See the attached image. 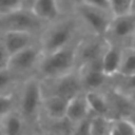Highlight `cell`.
Masks as SVG:
<instances>
[{
    "label": "cell",
    "instance_id": "cell-1",
    "mask_svg": "<svg viewBox=\"0 0 135 135\" xmlns=\"http://www.w3.org/2000/svg\"><path fill=\"white\" fill-rule=\"evenodd\" d=\"M85 33L72 11L65 12L56 21L48 23L40 35V46L43 54L66 48L76 43Z\"/></svg>",
    "mask_w": 135,
    "mask_h": 135
},
{
    "label": "cell",
    "instance_id": "cell-2",
    "mask_svg": "<svg viewBox=\"0 0 135 135\" xmlns=\"http://www.w3.org/2000/svg\"><path fill=\"white\" fill-rule=\"evenodd\" d=\"M43 91L41 79L30 76L17 89V111L26 122L29 129H37L41 120Z\"/></svg>",
    "mask_w": 135,
    "mask_h": 135
},
{
    "label": "cell",
    "instance_id": "cell-3",
    "mask_svg": "<svg viewBox=\"0 0 135 135\" xmlns=\"http://www.w3.org/2000/svg\"><path fill=\"white\" fill-rule=\"evenodd\" d=\"M76 43L66 48L43 54L36 76L41 80L53 79L76 69Z\"/></svg>",
    "mask_w": 135,
    "mask_h": 135
},
{
    "label": "cell",
    "instance_id": "cell-4",
    "mask_svg": "<svg viewBox=\"0 0 135 135\" xmlns=\"http://www.w3.org/2000/svg\"><path fill=\"white\" fill-rule=\"evenodd\" d=\"M69 11H72V13L75 16L85 33L97 36L105 35L114 18L111 11L79 1H72Z\"/></svg>",
    "mask_w": 135,
    "mask_h": 135
},
{
    "label": "cell",
    "instance_id": "cell-5",
    "mask_svg": "<svg viewBox=\"0 0 135 135\" xmlns=\"http://www.w3.org/2000/svg\"><path fill=\"white\" fill-rule=\"evenodd\" d=\"M46 26L47 23L41 21L28 7L19 8L6 15H0V33L8 31H26L41 35Z\"/></svg>",
    "mask_w": 135,
    "mask_h": 135
},
{
    "label": "cell",
    "instance_id": "cell-6",
    "mask_svg": "<svg viewBox=\"0 0 135 135\" xmlns=\"http://www.w3.org/2000/svg\"><path fill=\"white\" fill-rule=\"evenodd\" d=\"M41 83L43 97L57 96V97H62L69 100L84 91L78 69L69 72L65 75L57 76V78L41 80Z\"/></svg>",
    "mask_w": 135,
    "mask_h": 135
},
{
    "label": "cell",
    "instance_id": "cell-7",
    "mask_svg": "<svg viewBox=\"0 0 135 135\" xmlns=\"http://www.w3.org/2000/svg\"><path fill=\"white\" fill-rule=\"evenodd\" d=\"M42 56H43V50L40 43L33 44L29 48L11 55L8 68L17 78L23 81L30 76H36Z\"/></svg>",
    "mask_w": 135,
    "mask_h": 135
},
{
    "label": "cell",
    "instance_id": "cell-8",
    "mask_svg": "<svg viewBox=\"0 0 135 135\" xmlns=\"http://www.w3.org/2000/svg\"><path fill=\"white\" fill-rule=\"evenodd\" d=\"M109 42L104 36L84 33L79 41L76 42V69L87 64L100 61L103 59Z\"/></svg>",
    "mask_w": 135,
    "mask_h": 135
},
{
    "label": "cell",
    "instance_id": "cell-9",
    "mask_svg": "<svg viewBox=\"0 0 135 135\" xmlns=\"http://www.w3.org/2000/svg\"><path fill=\"white\" fill-rule=\"evenodd\" d=\"M109 43L130 46L135 37V13L129 12L121 16H114L109 28L104 35Z\"/></svg>",
    "mask_w": 135,
    "mask_h": 135
},
{
    "label": "cell",
    "instance_id": "cell-10",
    "mask_svg": "<svg viewBox=\"0 0 135 135\" xmlns=\"http://www.w3.org/2000/svg\"><path fill=\"white\" fill-rule=\"evenodd\" d=\"M84 91H104L110 87L111 78L103 71L102 60L78 68Z\"/></svg>",
    "mask_w": 135,
    "mask_h": 135
},
{
    "label": "cell",
    "instance_id": "cell-11",
    "mask_svg": "<svg viewBox=\"0 0 135 135\" xmlns=\"http://www.w3.org/2000/svg\"><path fill=\"white\" fill-rule=\"evenodd\" d=\"M0 37L10 55L40 43V35L26 31H8L0 33Z\"/></svg>",
    "mask_w": 135,
    "mask_h": 135
},
{
    "label": "cell",
    "instance_id": "cell-12",
    "mask_svg": "<svg viewBox=\"0 0 135 135\" xmlns=\"http://www.w3.org/2000/svg\"><path fill=\"white\" fill-rule=\"evenodd\" d=\"M30 10L44 23H51L67 11L64 10V0H35Z\"/></svg>",
    "mask_w": 135,
    "mask_h": 135
},
{
    "label": "cell",
    "instance_id": "cell-13",
    "mask_svg": "<svg viewBox=\"0 0 135 135\" xmlns=\"http://www.w3.org/2000/svg\"><path fill=\"white\" fill-rule=\"evenodd\" d=\"M68 102V99L57 97V96H46V97H43L41 120L59 121L65 118L67 115Z\"/></svg>",
    "mask_w": 135,
    "mask_h": 135
},
{
    "label": "cell",
    "instance_id": "cell-14",
    "mask_svg": "<svg viewBox=\"0 0 135 135\" xmlns=\"http://www.w3.org/2000/svg\"><path fill=\"white\" fill-rule=\"evenodd\" d=\"M107 90H104V91H85V92H86V97L87 100H89L91 115L103 116V117L114 120V112H112L111 103H110Z\"/></svg>",
    "mask_w": 135,
    "mask_h": 135
},
{
    "label": "cell",
    "instance_id": "cell-15",
    "mask_svg": "<svg viewBox=\"0 0 135 135\" xmlns=\"http://www.w3.org/2000/svg\"><path fill=\"white\" fill-rule=\"evenodd\" d=\"M124 48L126 47L121 46V44L109 43L104 55H103L102 59L103 71L110 78H114V76H116L120 73Z\"/></svg>",
    "mask_w": 135,
    "mask_h": 135
},
{
    "label": "cell",
    "instance_id": "cell-16",
    "mask_svg": "<svg viewBox=\"0 0 135 135\" xmlns=\"http://www.w3.org/2000/svg\"><path fill=\"white\" fill-rule=\"evenodd\" d=\"M91 110H90L89 100L86 97V92L83 91L81 93L76 94L75 97L69 99L68 107H67V115L66 117L72 123L76 124L79 122L87 120L91 117Z\"/></svg>",
    "mask_w": 135,
    "mask_h": 135
},
{
    "label": "cell",
    "instance_id": "cell-17",
    "mask_svg": "<svg viewBox=\"0 0 135 135\" xmlns=\"http://www.w3.org/2000/svg\"><path fill=\"white\" fill-rule=\"evenodd\" d=\"M0 127L3 129L4 135H26L29 132L28 124L17 110L1 118Z\"/></svg>",
    "mask_w": 135,
    "mask_h": 135
},
{
    "label": "cell",
    "instance_id": "cell-18",
    "mask_svg": "<svg viewBox=\"0 0 135 135\" xmlns=\"http://www.w3.org/2000/svg\"><path fill=\"white\" fill-rule=\"evenodd\" d=\"M21 83L22 80L17 78L10 68L0 69V94L16 92Z\"/></svg>",
    "mask_w": 135,
    "mask_h": 135
},
{
    "label": "cell",
    "instance_id": "cell-19",
    "mask_svg": "<svg viewBox=\"0 0 135 135\" xmlns=\"http://www.w3.org/2000/svg\"><path fill=\"white\" fill-rule=\"evenodd\" d=\"M135 74V47L128 46L124 48L122 65L117 75H134Z\"/></svg>",
    "mask_w": 135,
    "mask_h": 135
},
{
    "label": "cell",
    "instance_id": "cell-20",
    "mask_svg": "<svg viewBox=\"0 0 135 135\" xmlns=\"http://www.w3.org/2000/svg\"><path fill=\"white\" fill-rule=\"evenodd\" d=\"M112 128V120L103 116H91V134L108 135Z\"/></svg>",
    "mask_w": 135,
    "mask_h": 135
},
{
    "label": "cell",
    "instance_id": "cell-21",
    "mask_svg": "<svg viewBox=\"0 0 135 135\" xmlns=\"http://www.w3.org/2000/svg\"><path fill=\"white\" fill-rule=\"evenodd\" d=\"M15 110H17V91L0 94V120Z\"/></svg>",
    "mask_w": 135,
    "mask_h": 135
},
{
    "label": "cell",
    "instance_id": "cell-22",
    "mask_svg": "<svg viewBox=\"0 0 135 135\" xmlns=\"http://www.w3.org/2000/svg\"><path fill=\"white\" fill-rule=\"evenodd\" d=\"M134 0H109L110 10L114 16H121L132 12Z\"/></svg>",
    "mask_w": 135,
    "mask_h": 135
},
{
    "label": "cell",
    "instance_id": "cell-23",
    "mask_svg": "<svg viewBox=\"0 0 135 135\" xmlns=\"http://www.w3.org/2000/svg\"><path fill=\"white\" fill-rule=\"evenodd\" d=\"M112 127L121 133L122 135H134L135 127L129 118L127 117H117L112 120Z\"/></svg>",
    "mask_w": 135,
    "mask_h": 135
},
{
    "label": "cell",
    "instance_id": "cell-24",
    "mask_svg": "<svg viewBox=\"0 0 135 135\" xmlns=\"http://www.w3.org/2000/svg\"><path fill=\"white\" fill-rule=\"evenodd\" d=\"M23 7H25L24 0H0V15H6Z\"/></svg>",
    "mask_w": 135,
    "mask_h": 135
},
{
    "label": "cell",
    "instance_id": "cell-25",
    "mask_svg": "<svg viewBox=\"0 0 135 135\" xmlns=\"http://www.w3.org/2000/svg\"><path fill=\"white\" fill-rule=\"evenodd\" d=\"M72 135H92L91 134V117L83 122L76 123L74 126V129L72 132Z\"/></svg>",
    "mask_w": 135,
    "mask_h": 135
},
{
    "label": "cell",
    "instance_id": "cell-26",
    "mask_svg": "<svg viewBox=\"0 0 135 135\" xmlns=\"http://www.w3.org/2000/svg\"><path fill=\"white\" fill-rule=\"evenodd\" d=\"M10 59H11L10 53L7 51L6 47L4 46L3 40H1V37H0V69L8 68Z\"/></svg>",
    "mask_w": 135,
    "mask_h": 135
},
{
    "label": "cell",
    "instance_id": "cell-27",
    "mask_svg": "<svg viewBox=\"0 0 135 135\" xmlns=\"http://www.w3.org/2000/svg\"><path fill=\"white\" fill-rule=\"evenodd\" d=\"M72 1H79V3H84V4H89V5L96 6L99 8H104V10H110V3L109 0H72Z\"/></svg>",
    "mask_w": 135,
    "mask_h": 135
},
{
    "label": "cell",
    "instance_id": "cell-28",
    "mask_svg": "<svg viewBox=\"0 0 135 135\" xmlns=\"http://www.w3.org/2000/svg\"><path fill=\"white\" fill-rule=\"evenodd\" d=\"M126 96H127L128 98H129L130 100H132V103L135 105V91H133V92H129V93H124Z\"/></svg>",
    "mask_w": 135,
    "mask_h": 135
},
{
    "label": "cell",
    "instance_id": "cell-29",
    "mask_svg": "<svg viewBox=\"0 0 135 135\" xmlns=\"http://www.w3.org/2000/svg\"><path fill=\"white\" fill-rule=\"evenodd\" d=\"M26 135H41L38 129H29V132L26 133Z\"/></svg>",
    "mask_w": 135,
    "mask_h": 135
},
{
    "label": "cell",
    "instance_id": "cell-30",
    "mask_svg": "<svg viewBox=\"0 0 135 135\" xmlns=\"http://www.w3.org/2000/svg\"><path fill=\"white\" fill-rule=\"evenodd\" d=\"M127 118H129L130 120V122L134 124V127H135V110L134 111H132V114L129 115V116H127Z\"/></svg>",
    "mask_w": 135,
    "mask_h": 135
},
{
    "label": "cell",
    "instance_id": "cell-31",
    "mask_svg": "<svg viewBox=\"0 0 135 135\" xmlns=\"http://www.w3.org/2000/svg\"><path fill=\"white\" fill-rule=\"evenodd\" d=\"M109 135H122V134H121V133L118 132V130H116L114 127H112V128H111V130H110V133H109Z\"/></svg>",
    "mask_w": 135,
    "mask_h": 135
},
{
    "label": "cell",
    "instance_id": "cell-32",
    "mask_svg": "<svg viewBox=\"0 0 135 135\" xmlns=\"http://www.w3.org/2000/svg\"><path fill=\"white\" fill-rule=\"evenodd\" d=\"M33 1H35V0H24V3H25V7L30 8V6L32 5Z\"/></svg>",
    "mask_w": 135,
    "mask_h": 135
},
{
    "label": "cell",
    "instance_id": "cell-33",
    "mask_svg": "<svg viewBox=\"0 0 135 135\" xmlns=\"http://www.w3.org/2000/svg\"><path fill=\"white\" fill-rule=\"evenodd\" d=\"M132 12H134L135 13V0L133 1V7H132Z\"/></svg>",
    "mask_w": 135,
    "mask_h": 135
},
{
    "label": "cell",
    "instance_id": "cell-34",
    "mask_svg": "<svg viewBox=\"0 0 135 135\" xmlns=\"http://www.w3.org/2000/svg\"><path fill=\"white\" fill-rule=\"evenodd\" d=\"M130 46H132V47H135V37L133 38V41H132V43H130Z\"/></svg>",
    "mask_w": 135,
    "mask_h": 135
},
{
    "label": "cell",
    "instance_id": "cell-35",
    "mask_svg": "<svg viewBox=\"0 0 135 135\" xmlns=\"http://www.w3.org/2000/svg\"><path fill=\"white\" fill-rule=\"evenodd\" d=\"M0 135H4V132H3V129H1V127H0Z\"/></svg>",
    "mask_w": 135,
    "mask_h": 135
},
{
    "label": "cell",
    "instance_id": "cell-36",
    "mask_svg": "<svg viewBox=\"0 0 135 135\" xmlns=\"http://www.w3.org/2000/svg\"><path fill=\"white\" fill-rule=\"evenodd\" d=\"M108 135H109V134H108Z\"/></svg>",
    "mask_w": 135,
    "mask_h": 135
}]
</instances>
